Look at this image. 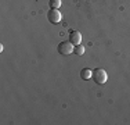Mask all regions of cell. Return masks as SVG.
<instances>
[{
	"label": "cell",
	"instance_id": "obj_1",
	"mask_svg": "<svg viewBox=\"0 0 130 125\" xmlns=\"http://www.w3.org/2000/svg\"><path fill=\"white\" fill-rule=\"evenodd\" d=\"M91 79L94 81L95 83H98V85H104L108 79V74L105 72V70H103V68H95V70L93 71Z\"/></svg>",
	"mask_w": 130,
	"mask_h": 125
},
{
	"label": "cell",
	"instance_id": "obj_2",
	"mask_svg": "<svg viewBox=\"0 0 130 125\" xmlns=\"http://www.w3.org/2000/svg\"><path fill=\"white\" fill-rule=\"evenodd\" d=\"M73 49H75V46H73L69 40H64V42H61L60 45H58V47H57L58 53H60L61 56H69V54H72Z\"/></svg>",
	"mask_w": 130,
	"mask_h": 125
},
{
	"label": "cell",
	"instance_id": "obj_3",
	"mask_svg": "<svg viewBox=\"0 0 130 125\" xmlns=\"http://www.w3.org/2000/svg\"><path fill=\"white\" fill-rule=\"evenodd\" d=\"M47 20L51 24H58L61 21V12L58 11V8H50V11L47 12Z\"/></svg>",
	"mask_w": 130,
	"mask_h": 125
},
{
	"label": "cell",
	"instance_id": "obj_4",
	"mask_svg": "<svg viewBox=\"0 0 130 125\" xmlns=\"http://www.w3.org/2000/svg\"><path fill=\"white\" fill-rule=\"evenodd\" d=\"M68 40H69L73 46H78V45H80V42H82V33L78 32V31H71L69 32V39Z\"/></svg>",
	"mask_w": 130,
	"mask_h": 125
},
{
	"label": "cell",
	"instance_id": "obj_5",
	"mask_svg": "<svg viewBox=\"0 0 130 125\" xmlns=\"http://www.w3.org/2000/svg\"><path fill=\"white\" fill-rule=\"evenodd\" d=\"M91 75H93V71L89 70V68H83L80 71V78L83 81H87V79H91Z\"/></svg>",
	"mask_w": 130,
	"mask_h": 125
},
{
	"label": "cell",
	"instance_id": "obj_6",
	"mask_svg": "<svg viewBox=\"0 0 130 125\" xmlns=\"http://www.w3.org/2000/svg\"><path fill=\"white\" fill-rule=\"evenodd\" d=\"M85 52H86V49H85L83 45H78V46H75V49H73V53H75L76 56H83Z\"/></svg>",
	"mask_w": 130,
	"mask_h": 125
},
{
	"label": "cell",
	"instance_id": "obj_7",
	"mask_svg": "<svg viewBox=\"0 0 130 125\" xmlns=\"http://www.w3.org/2000/svg\"><path fill=\"white\" fill-rule=\"evenodd\" d=\"M50 8H60L61 7V0H50L48 2Z\"/></svg>",
	"mask_w": 130,
	"mask_h": 125
}]
</instances>
